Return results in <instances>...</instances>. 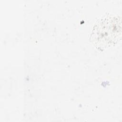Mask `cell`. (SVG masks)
<instances>
[{
  "instance_id": "1",
  "label": "cell",
  "mask_w": 122,
  "mask_h": 122,
  "mask_svg": "<svg viewBox=\"0 0 122 122\" xmlns=\"http://www.w3.org/2000/svg\"><path fill=\"white\" fill-rule=\"evenodd\" d=\"M113 19L111 20L109 19L106 22L105 20L104 22H102L103 26L98 27L96 28L93 35L94 40L96 39V43H99L100 46H108L111 42L114 41L113 39L114 38V35H118V22L114 23Z\"/></svg>"
}]
</instances>
